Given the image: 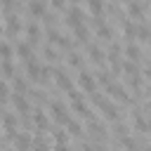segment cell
<instances>
[{"mask_svg": "<svg viewBox=\"0 0 151 151\" xmlns=\"http://www.w3.org/2000/svg\"><path fill=\"white\" fill-rule=\"evenodd\" d=\"M78 85H80L85 92H94V85H97V83H94V76H90V73L83 71V73L78 76Z\"/></svg>", "mask_w": 151, "mask_h": 151, "instance_id": "cell-1", "label": "cell"}, {"mask_svg": "<svg viewBox=\"0 0 151 151\" xmlns=\"http://www.w3.org/2000/svg\"><path fill=\"white\" fill-rule=\"evenodd\" d=\"M26 73H28V78H40V73H42V66L33 59V57H28L26 59Z\"/></svg>", "mask_w": 151, "mask_h": 151, "instance_id": "cell-2", "label": "cell"}, {"mask_svg": "<svg viewBox=\"0 0 151 151\" xmlns=\"http://www.w3.org/2000/svg\"><path fill=\"white\" fill-rule=\"evenodd\" d=\"M52 113H54V118L59 120V123H68V111H66V106L64 104H52Z\"/></svg>", "mask_w": 151, "mask_h": 151, "instance_id": "cell-3", "label": "cell"}, {"mask_svg": "<svg viewBox=\"0 0 151 151\" xmlns=\"http://www.w3.org/2000/svg\"><path fill=\"white\" fill-rule=\"evenodd\" d=\"M28 12H31L33 17H42V14H45V2H42V0H31V2H28Z\"/></svg>", "mask_w": 151, "mask_h": 151, "instance_id": "cell-4", "label": "cell"}, {"mask_svg": "<svg viewBox=\"0 0 151 151\" xmlns=\"http://www.w3.org/2000/svg\"><path fill=\"white\" fill-rule=\"evenodd\" d=\"M54 76H57V85H59L61 90H71V85H73V83H71V78H68L64 71H57Z\"/></svg>", "mask_w": 151, "mask_h": 151, "instance_id": "cell-5", "label": "cell"}, {"mask_svg": "<svg viewBox=\"0 0 151 151\" xmlns=\"http://www.w3.org/2000/svg\"><path fill=\"white\" fill-rule=\"evenodd\" d=\"M68 24H71V26H80V24H83V12H80L78 7L68 12Z\"/></svg>", "mask_w": 151, "mask_h": 151, "instance_id": "cell-6", "label": "cell"}, {"mask_svg": "<svg viewBox=\"0 0 151 151\" xmlns=\"http://www.w3.org/2000/svg\"><path fill=\"white\" fill-rule=\"evenodd\" d=\"M14 106H17V111L26 113V111H28V101H26V97H24V94H17V97H14Z\"/></svg>", "mask_w": 151, "mask_h": 151, "instance_id": "cell-7", "label": "cell"}, {"mask_svg": "<svg viewBox=\"0 0 151 151\" xmlns=\"http://www.w3.org/2000/svg\"><path fill=\"white\" fill-rule=\"evenodd\" d=\"M28 146H31V139H28V134H19V137H17V149H19V151H26Z\"/></svg>", "mask_w": 151, "mask_h": 151, "instance_id": "cell-8", "label": "cell"}, {"mask_svg": "<svg viewBox=\"0 0 151 151\" xmlns=\"http://www.w3.org/2000/svg\"><path fill=\"white\" fill-rule=\"evenodd\" d=\"M90 59H92L94 64H101V61H104V54H101V50H99V47H90Z\"/></svg>", "mask_w": 151, "mask_h": 151, "instance_id": "cell-9", "label": "cell"}, {"mask_svg": "<svg viewBox=\"0 0 151 151\" xmlns=\"http://www.w3.org/2000/svg\"><path fill=\"white\" fill-rule=\"evenodd\" d=\"M33 123H35V125H38V127H40V130H45V127H47V116H45V113H40V111H38V113H35V116H33Z\"/></svg>", "mask_w": 151, "mask_h": 151, "instance_id": "cell-10", "label": "cell"}, {"mask_svg": "<svg viewBox=\"0 0 151 151\" xmlns=\"http://www.w3.org/2000/svg\"><path fill=\"white\" fill-rule=\"evenodd\" d=\"M19 28H21V24L17 21V17H9V19H7V31H9V33H17Z\"/></svg>", "mask_w": 151, "mask_h": 151, "instance_id": "cell-11", "label": "cell"}, {"mask_svg": "<svg viewBox=\"0 0 151 151\" xmlns=\"http://www.w3.org/2000/svg\"><path fill=\"white\" fill-rule=\"evenodd\" d=\"M17 52L21 54V59H28V57H31V45H26V42H21V45L17 47Z\"/></svg>", "mask_w": 151, "mask_h": 151, "instance_id": "cell-12", "label": "cell"}, {"mask_svg": "<svg viewBox=\"0 0 151 151\" xmlns=\"http://www.w3.org/2000/svg\"><path fill=\"white\" fill-rule=\"evenodd\" d=\"M109 92H111L113 97H118V99H125V92H123L120 85H109Z\"/></svg>", "mask_w": 151, "mask_h": 151, "instance_id": "cell-13", "label": "cell"}, {"mask_svg": "<svg viewBox=\"0 0 151 151\" xmlns=\"http://www.w3.org/2000/svg\"><path fill=\"white\" fill-rule=\"evenodd\" d=\"M12 57V47L7 42H0V59H9Z\"/></svg>", "mask_w": 151, "mask_h": 151, "instance_id": "cell-14", "label": "cell"}, {"mask_svg": "<svg viewBox=\"0 0 151 151\" xmlns=\"http://www.w3.org/2000/svg\"><path fill=\"white\" fill-rule=\"evenodd\" d=\"M66 125H68V130H71V134H80V132H83V127H80V123H73L71 118H68V123H66Z\"/></svg>", "mask_w": 151, "mask_h": 151, "instance_id": "cell-15", "label": "cell"}, {"mask_svg": "<svg viewBox=\"0 0 151 151\" xmlns=\"http://www.w3.org/2000/svg\"><path fill=\"white\" fill-rule=\"evenodd\" d=\"M125 54H127L130 59H139V47H134V45H130V47L125 50Z\"/></svg>", "mask_w": 151, "mask_h": 151, "instance_id": "cell-16", "label": "cell"}, {"mask_svg": "<svg viewBox=\"0 0 151 151\" xmlns=\"http://www.w3.org/2000/svg\"><path fill=\"white\" fill-rule=\"evenodd\" d=\"M2 73H7V76L14 73V66L9 64V59H2Z\"/></svg>", "mask_w": 151, "mask_h": 151, "instance_id": "cell-17", "label": "cell"}, {"mask_svg": "<svg viewBox=\"0 0 151 151\" xmlns=\"http://www.w3.org/2000/svg\"><path fill=\"white\" fill-rule=\"evenodd\" d=\"M90 9H92L94 14H99V12H101V0H90Z\"/></svg>", "mask_w": 151, "mask_h": 151, "instance_id": "cell-18", "label": "cell"}, {"mask_svg": "<svg viewBox=\"0 0 151 151\" xmlns=\"http://www.w3.org/2000/svg\"><path fill=\"white\" fill-rule=\"evenodd\" d=\"M130 14H132V17H139V14H142V5L132 2V5H130Z\"/></svg>", "mask_w": 151, "mask_h": 151, "instance_id": "cell-19", "label": "cell"}, {"mask_svg": "<svg viewBox=\"0 0 151 151\" xmlns=\"http://www.w3.org/2000/svg\"><path fill=\"white\" fill-rule=\"evenodd\" d=\"M7 94H9V87H7V83L0 80V99H7Z\"/></svg>", "mask_w": 151, "mask_h": 151, "instance_id": "cell-20", "label": "cell"}, {"mask_svg": "<svg viewBox=\"0 0 151 151\" xmlns=\"http://www.w3.org/2000/svg\"><path fill=\"white\" fill-rule=\"evenodd\" d=\"M68 61H71L73 66H80V54H71V57H68Z\"/></svg>", "mask_w": 151, "mask_h": 151, "instance_id": "cell-21", "label": "cell"}, {"mask_svg": "<svg viewBox=\"0 0 151 151\" xmlns=\"http://www.w3.org/2000/svg\"><path fill=\"white\" fill-rule=\"evenodd\" d=\"M52 5L54 7H64V0H52Z\"/></svg>", "mask_w": 151, "mask_h": 151, "instance_id": "cell-22", "label": "cell"}, {"mask_svg": "<svg viewBox=\"0 0 151 151\" xmlns=\"http://www.w3.org/2000/svg\"><path fill=\"white\" fill-rule=\"evenodd\" d=\"M57 151H68V149H66V146L61 144V146H57Z\"/></svg>", "mask_w": 151, "mask_h": 151, "instance_id": "cell-23", "label": "cell"}, {"mask_svg": "<svg viewBox=\"0 0 151 151\" xmlns=\"http://www.w3.org/2000/svg\"><path fill=\"white\" fill-rule=\"evenodd\" d=\"M71 2H78V0H71Z\"/></svg>", "mask_w": 151, "mask_h": 151, "instance_id": "cell-24", "label": "cell"}]
</instances>
